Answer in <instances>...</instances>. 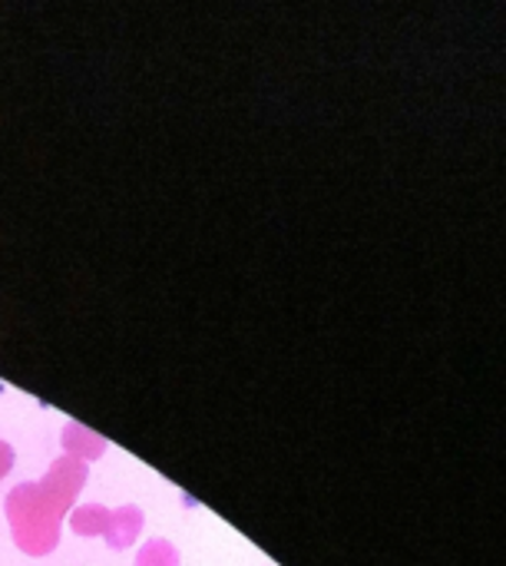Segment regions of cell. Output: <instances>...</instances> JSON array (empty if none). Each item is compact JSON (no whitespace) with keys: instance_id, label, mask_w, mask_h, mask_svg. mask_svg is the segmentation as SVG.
Masks as SVG:
<instances>
[{"instance_id":"5","label":"cell","mask_w":506,"mask_h":566,"mask_svg":"<svg viewBox=\"0 0 506 566\" xmlns=\"http://www.w3.org/2000/svg\"><path fill=\"white\" fill-rule=\"evenodd\" d=\"M136 566H179V554L166 541H149L143 554L136 557Z\"/></svg>"},{"instance_id":"2","label":"cell","mask_w":506,"mask_h":566,"mask_svg":"<svg viewBox=\"0 0 506 566\" xmlns=\"http://www.w3.org/2000/svg\"><path fill=\"white\" fill-rule=\"evenodd\" d=\"M63 451H66V458H73V461H96L103 451H106V441L103 438H96V434H89L83 424H66V431H63Z\"/></svg>"},{"instance_id":"3","label":"cell","mask_w":506,"mask_h":566,"mask_svg":"<svg viewBox=\"0 0 506 566\" xmlns=\"http://www.w3.org/2000/svg\"><path fill=\"white\" fill-rule=\"evenodd\" d=\"M139 531H143V514L136 507H123V511L109 514V527L103 537L109 547H129Z\"/></svg>"},{"instance_id":"4","label":"cell","mask_w":506,"mask_h":566,"mask_svg":"<svg viewBox=\"0 0 506 566\" xmlns=\"http://www.w3.org/2000/svg\"><path fill=\"white\" fill-rule=\"evenodd\" d=\"M109 514H113V511H103V507H96V504H86V507H76V511H73L70 524H73V531H76L80 537H93V534H106Z\"/></svg>"},{"instance_id":"6","label":"cell","mask_w":506,"mask_h":566,"mask_svg":"<svg viewBox=\"0 0 506 566\" xmlns=\"http://www.w3.org/2000/svg\"><path fill=\"white\" fill-rule=\"evenodd\" d=\"M10 468H13V448L0 441V478H3V474H7Z\"/></svg>"},{"instance_id":"1","label":"cell","mask_w":506,"mask_h":566,"mask_svg":"<svg viewBox=\"0 0 506 566\" xmlns=\"http://www.w3.org/2000/svg\"><path fill=\"white\" fill-rule=\"evenodd\" d=\"M80 488H83V464L73 461V458H60V461L50 468V474L36 484L43 504L50 507V514H53L56 521L70 511V504L76 501Z\"/></svg>"}]
</instances>
